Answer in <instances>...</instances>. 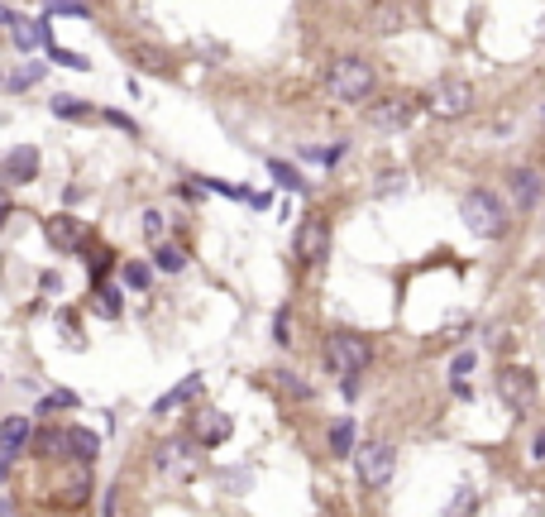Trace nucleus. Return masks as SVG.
I'll return each instance as SVG.
<instances>
[{"label":"nucleus","mask_w":545,"mask_h":517,"mask_svg":"<svg viewBox=\"0 0 545 517\" xmlns=\"http://www.w3.org/2000/svg\"><path fill=\"white\" fill-rule=\"evenodd\" d=\"M158 469H163V475H196L192 445H187V441H168V445H158Z\"/></svg>","instance_id":"obj_10"},{"label":"nucleus","mask_w":545,"mask_h":517,"mask_svg":"<svg viewBox=\"0 0 545 517\" xmlns=\"http://www.w3.org/2000/svg\"><path fill=\"white\" fill-rule=\"evenodd\" d=\"M144 235L149 240H163V216L158 211H144Z\"/></svg>","instance_id":"obj_32"},{"label":"nucleus","mask_w":545,"mask_h":517,"mask_svg":"<svg viewBox=\"0 0 545 517\" xmlns=\"http://www.w3.org/2000/svg\"><path fill=\"white\" fill-rule=\"evenodd\" d=\"M369 359H373V345H369L364 336L340 331V336L326 340V369L340 374V379H354V374H364V364H369Z\"/></svg>","instance_id":"obj_3"},{"label":"nucleus","mask_w":545,"mask_h":517,"mask_svg":"<svg viewBox=\"0 0 545 517\" xmlns=\"http://www.w3.org/2000/svg\"><path fill=\"white\" fill-rule=\"evenodd\" d=\"M469 508H473V493H464V498H459V503H455V513H449V517H464Z\"/></svg>","instance_id":"obj_34"},{"label":"nucleus","mask_w":545,"mask_h":517,"mask_svg":"<svg viewBox=\"0 0 545 517\" xmlns=\"http://www.w3.org/2000/svg\"><path fill=\"white\" fill-rule=\"evenodd\" d=\"M53 115H58V120H87L91 105L77 101V96H53Z\"/></svg>","instance_id":"obj_19"},{"label":"nucleus","mask_w":545,"mask_h":517,"mask_svg":"<svg viewBox=\"0 0 545 517\" xmlns=\"http://www.w3.org/2000/svg\"><path fill=\"white\" fill-rule=\"evenodd\" d=\"M268 168H272V178H278L282 187H292V192H297V187H302V173H297V168H288V163H278V158H272Z\"/></svg>","instance_id":"obj_26"},{"label":"nucleus","mask_w":545,"mask_h":517,"mask_svg":"<svg viewBox=\"0 0 545 517\" xmlns=\"http://www.w3.org/2000/svg\"><path fill=\"white\" fill-rule=\"evenodd\" d=\"M469 105H473V87L464 77H445L431 91V115H441V120H459V115H469Z\"/></svg>","instance_id":"obj_6"},{"label":"nucleus","mask_w":545,"mask_h":517,"mask_svg":"<svg viewBox=\"0 0 545 517\" xmlns=\"http://www.w3.org/2000/svg\"><path fill=\"white\" fill-rule=\"evenodd\" d=\"M393 469H397V451L388 441L359 445V479H364V489H388V484H393Z\"/></svg>","instance_id":"obj_4"},{"label":"nucleus","mask_w":545,"mask_h":517,"mask_svg":"<svg viewBox=\"0 0 545 517\" xmlns=\"http://www.w3.org/2000/svg\"><path fill=\"white\" fill-rule=\"evenodd\" d=\"M272 340H278V345H288V340H292V321H288V312H278V321H272Z\"/></svg>","instance_id":"obj_31"},{"label":"nucleus","mask_w":545,"mask_h":517,"mask_svg":"<svg viewBox=\"0 0 545 517\" xmlns=\"http://www.w3.org/2000/svg\"><path fill=\"white\" fill-rule=\"evenodd\" d=\"M29 436H34V431H29L25 417H5V421H0V455H10V460H15V455L29 445Z\"/></svg>","instance_id":"obj_12"},{"label":"nucleus","mask_w":545,"mask_h":517,"mask_svg":"<svg viewBox=\"0 0 545 517\" xmlns=\"http://www.w3.org/2000/svg\"><path fill=\"white\" fill-rule=\"evenodd\" d=\"M63 441H67V451H73L77 460H96V455H101V441H96V431H87V427H73V431H63Z\"/></svg>","instance_id":"obj_16"},{"label":"nucleus","mask_w":545,"mask_h":517,"mask_svg":"<svg viewBox=\"0 0 545 517\" xmlns=\"http://www.w3.org/2000/svg\"><path fill=\"white\" fill-rule=\"evenodd\" d=\"M0 91H5V77H0Z\"/></svg>","instance_id":"obj_39"},{"label":"nucleus","mask_w":545,"mask_h":517,"mask_svg":"<svg viewBox=\"0 0 545 517\" xmlns=\"http://www.w3.org/2000/svg\"><path fill=\"white\" fill-rule=\"evenodd\" d=\"M125 283H129V288H144V283H149V268H144V264H125Z\"/></svg>","instance_id":"obj_30"},{"label":"nucleus","mask_w":545,"mask_h":517,"mask_svg":"<svg viewBox=\"0 0 545 517\" xmlns=\"http://www.w3.org/2000/svg\"><path fill=\"white\" fill-rule=\"evenodd\" d=\"M34 178H39V149H34V144H15L5 158H0V182L25 187Z\"/></svg>","instance_id":"obj_8"},{"label":"nucleus","mask_w":545,"mask_h":517,"mask_svg":"<svg viewBox=\"0 0 545 517\" xmlns=\"http://www.w3.org/2000/svg\"><path fill=\"white\" fill-rule=\"evenodd\" d=\"M497 397H503L512 413H531V407H536V379H531V369H517V364L497 369Z\"/></svg>","instance_id":"obj_5"},{"label":"nucleus","mask_w":545,"mask_h":517,"mask_svg":"<svg viewBox=\"0 0 545 517\" xmlns=\"http://www.w3.org/2000/svg\"><path fill=\"white\" fill-rule=\"evenodd\" d=\"M53 53V63H67V67H87V58H77V53H67V49H49Z\"/></svg>","instance_id":"obj_33"},{"label":"nucleus","mask_w":545,"mask_h":517,"mask_svg":"<svg viewBox=\"0 0 545 517\" xmlns=\"http://www.w3.org/2000/svg\"><path fill=\"white\" fill-rule=\"evenodd\" d=\"M201 393V374H187V379L182 383H177L173 388V393H163L158 397V403H153V413H158V417H168L173 413V407H182V403H192V397Z\"/></svg>","instance_id":"obj_13"},{"label":"nucleus","mask_w":545,"mask_h":517,"mask_svg":"<svg viewBox=\"0 0 545 517\" xmlns=\"http://www.w3.org/2000/svg\"><path fill=\"white\" fill-rule=\"evenodd\" d=\"M5 216H10V197L0 192V226H5Z\"/></svg>","instance_id":"obj_36"},{"label":"nucleus","mask_w":545,"mask_h":517,"mask_svg":"<svg viewBox=\"0 0 545 517\" xmlns=\"http://www.w3.org/2000/svg\"><path fill=\"white\" fill-rule=\"evenodd\" d=\"M326 87H330V96H340V101L359 105V101H369V96H373L378 77H373V67L364 63V58H335V63H330Z\"/></svg>","instance_id":"obj_1"},{"label":"nucleus","mask_w":545,"mask_h":517,"mask_svg":"<svg viewBox=\"0 0 545 517\" xmlns=\"http://www.w3.org/2000/svg\"><path fill=\"white\" fill-rule=\"evenodd\" d=\"M192 431H196V441H201V445H220V441H230L234 421L211 407V413H201V417H196V427H192Z\"/></svg>","instance_id":"obj_11"},{"label":"nucleus","mask_w":545,"mask_h":517,"mask_svg":"<svg viewBox=\"0 0 545 517\" xmlns=\"http://www.w3.org/2000/svg\"><path fill=\"white\" fill-rule=\"evenodd\" d=\"M292 250H297L302 264H321L326 250H330V226L321 216H306L297 226V235H292Z\"/></svg>","instance_id":"obj_7"},{"label":"nucleus","mask_w":545,"mask_h":517,"mask_svg":"<svg viewBox=\"0 0 545 517\" xmlns=\"http://www.w3.org/2000/svg\"><path fill=\"white\" fill-rule=\"evenodd\" d=\"M134 58H139V63H149V73H173V67H168V58H163V53H153V49H134Z\"/></svg>","instance_id":"obj_27"},{"label":"nucleus","mask_w":545,"mask_h":517,"mask_svg":"<svg viewBox=\"0 0 545 517\" xmlns=\"http://www.w3.org/2000/svg\"><path fill=\"white\" fill-rule=\"evenodd\" d=\"M39 77H43V67H39V63H25V67H15V73L5 77V91H25V87H34Z\"/></svg>","instance_id":"obj_20"},{"label":"nucleus","mask_w":545,"mask_h":517,"mask_svg":"<svg viewBox=\"0 0 545 517\" xmlns=\"http://www.w3.org/2000/svg\"><path fill=\"white\" fill-rule=\"evenodd\" d=\"M43 230H49V244H53V250H77V244H81V226H77V216H53Z\"/></svg>","instance_id":"obj_14"},{"label":"nucleus","mask_w":545,"mask_h":517,"mask_svg":"<svg viewBox=\"0 0 545 517\" xmlns=\"http://www.w3.org/2000/svg\"><path fill=\"white\" fill-rule=\"evenodd\" d=\"M397 187H407V173H397V168H388L383 178H378V192H397Z\"/></svg>","instance_id":"obj_28"},{"label":"nucleus","mask_w":545,"mask_h":517,"mask_svg":"<svg viewBox=\"0 0 545 517\" xmlns=\"http://www.w3.org/2000/svg\"><path fill=\"white\" fill-rule=\"evenodd\" d=\"M34 445H39V451H34V455H63V451H67L63 431H43V436L34 441Z\"/></svg>","instance_id":"obj_24"},{"label":"nucleus","mask_w":545,"mask_h":517,"mask_svg":"<svg viewBox=\"0 0 545 517\" xmlns=\"http://www.w3.org/2000/svg\"><path fill=\"white\" fill-rule=\"evenodd\" d=\"M87 493H91V479L87 475H73V479H67L63 503H67V508H81V503H87Z\"/></svg>","instance_id":"obj_22"},{"label":"nucleus","mask_w":545,"mask_h":517,"mask_svg":"<svg viewBox=\"0 0 545 517\" xmlns=\"http://www.w3.org/2000/svg\"><path fill=\"white\" fill-rule=\"evenodd\" d=\"M354 451V421L340 417L335 427H330V455H349Z\"/></svg>","instance_id":"obj_18"},{"label":"nucleus","mask_w":545,"mask_h":517,"mask_svg":"<svg viewBox=\"0 0 545 517\" xmlns=\"http://www.w3.org/2000/svg\"><path fill=\"white\" fill-rule=\"evenodd\" d=\"M49 15H87V5H77V0H53V5H49Z\"/></svg>","instance_id":"obj_29"},{"label":"nucleus","mask_w":545,"mask_h":517,"mask_svg":"<svg viewBox=\"0 0 545 517\" xmlns=\"http://www.w3.org/2000/svg\"><path fill=\"white\" fill-rule=\"evenodd\" d=\"M411 115H417V101L411 96H383L369 105V125L373 129H407Z\"/></svg>","instance_id":"obj_9"},{"label":"nucleus","mask_w":545,"mask_h":517,"mask_svg":"<svg viewBox=\"0 0 545 517\" xmlns=\"http://www.w3.org/2000/svg\"><path fill=\"white\" fill-rule=\"evenodd\" d=\"M0 517H15V503L10 498H0Z\"/></svg>","instance_id":"obj_37"},{"label":"nucleus","mask_w":545,"mask_h":517,"mask_svg":"<svg viewBox=\"0 0 545 517\" xmlns=\"http://www.w3.org/2000/svg\"><path fill=\"white\" fill-rule=\"evenodd\" d=\"M531 455H536V460H545V431L536 436V445H531Z\"/></svg>","instance_id":"obj_35"},{"label":"nucleus","mask_w":545,"mask_h":517,"mask_svg":"<svg viewBox=\"0 0 545 517\" xmlns=\"http://www.w3.org/2000/svg\"><path fill=\"white\" fill-rule=\"evenodd\" d=\"M459 220L483 235V240H497V235L507 230V206L497 202L493 192H464V202H459Z\"/></svg>","instance_id":"obj_2"},{"label":"nucleus","mask_w":545,"mask_h":517,"mask_svg":"<svg viewBox=\"0 0 545 517\" xmlns=\"http://www.w3.org/2000/svg\"><path fill=\"white\" fill-rule=\"evenodd\" d=\"M5 475H10V455H0V484H5Z\"/></svg>","instance_id":"obj_38"},{"label":"nucleus","mask_w":545,"mask_h":517,"mask_svg":"<svg viewBox=\"0 0 545 517\" xmlns=\"http://www.w3.org/2000/svg\"><path fill=\"white\" fill-rule=\"evenodd\" d=\"M512 197H517V206H531L541 197V173H531V168H512Z\"/></svg>","instance_id":"obj_15"},{"label":"nucleus","mask_w":545,"mask_h":517,"mask_svg":"<svg viewBox=\"0 0 545 517\" xmlns=\"http://www.w3.org/2000/svg\"><path fill=\"white\" fill-rule=\"evenodd\" d=\"M153 258H158L163 274H182V268H187V254L177 250V244H158V254H153Z\"/></svg>","instance_id":"obj_21"},{"label":"nucleus","mask_w":545,"mask_h":517,"mask_svg":"<svg viewBox=\"0 0 545 517\" xmlns=\"http://www.w3.org/2000/svg\"><path fill=\"white\" fill-rule=\"evenodd\" d=\"M10 29H15V43H19V49H25V53H34V49H39V43H49V49H53V39H49V25H34V19H15V25H10Z\"/></svg>","instance_id":"obj_17"},{"label":"nucleus","mask_w":545,"mask_h":517,"mask_svg":"<svg viewBox=\"0 0 545 517\" xmlns=\"http://www.w3.org/2000/svg\"><path fill=\"white\" fill-rule=\"evenodd\" d=\"M96 312L105 316V321H115V316H120V292H115V288H101V292H96Z\"/></svg>","instance_id":"obj_23"},{"label":"nucleus","mask_w":545,"mask_h":517,"mask_svg":"<svg viewBox=\"0 0 545 517\" xmlns=\"http://www.w3.org/2000/svg\"><path fill=\"white\" fill-rule=\"evenodd\" d=\"M58 407H77V393H67V388H58V393H49L39 403V413H58Z\"/></svg>","instance_id":"obj_25"}]
</instances>
